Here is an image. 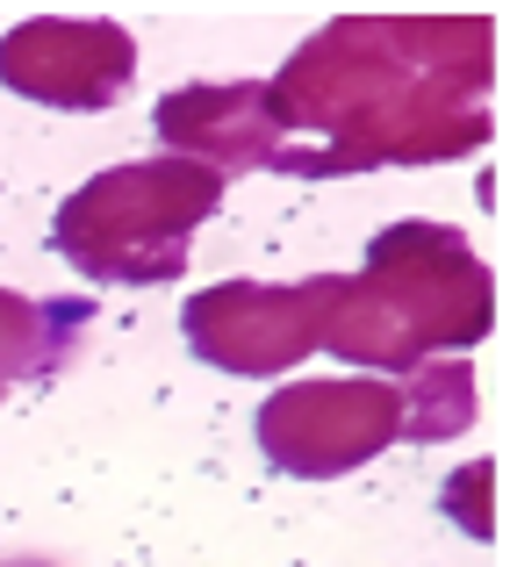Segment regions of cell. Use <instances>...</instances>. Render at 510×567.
<instances>
[{
  "instance_id": "6da1fadb",
  "label": "cell",
  "mask_w": 510,
  "mask_h": 567,
  "mask_svg": "<svg viewBox=\"0 0 510 567\" xmlns=\"http://www.w3.org/2000/svg\"><path fill=\"white\" fill-rule=\"evenodd\" d=\"M489 14H332L266 80L280 123L274 173L338 181L374 166L475 158L497 130Z\"/></svg>"
},
{
  "instance_id": "7a4b0ae2",
  "label": "cell",
  "mask_w": 510,
  "mask_h": 567,
  "mask_svg": "<svg viewBox=\"0 0 510 567\" xmlns=\"http://www.w3.org/2000/svg\"><path fill=\"white\" fill-rule=\"evenodd\" d=\"M497 331V274L453 223H388L367 245L359 274L338 280L324 352L359 374H410L425 360L482 346Z\"/></svg>"
},
{
  "instance_id": "3957f363",
  "label": "cell",
  "mask_w": 510,
  "mask_h": 567,
  "mask_svg": "<svg viewBox=\"0 0 510 567\" xmlns=\"http://www.w3.org/2000/svg\"><path fill=\"white\" fill-rule=\"evenodd\" d=\"M223 208V173L194 158H137L80 181L51 216L58 259L109 288H159L187 274L194 230Z\"/></svg>"
},
{
  "instance_id": "277c9868",
  "label": "cell",
  "mask_w": 510,
  "mask_h": 567,
  "mask_svg": "<svg viewBox=\"0 0 510 567\" xmlns=\"http://www.w3.org/2000/svg\"><path fill=\"white\" fill-rule=\"evenodd\" d=\"M345 274H317V280H216V288H194L180 309V338L202 367L237 381H280L324 346V323H332Z\"/></svg>"
},
{
  "instance_id": "5b68a950",
  "label": "cell",
  "mask_w": 510,
  "mask_h": 567,
  "mask_svg": "<svg viewBox=\"0 0 510 567\" xmlns=\"http://www.w3.org/2000/svg\"><path fill=\"white\" fill-rule=\"evenodd\" d=\"M252 439H259L266 467L295 474V482H338V474L381 460L402 439V395L396 381H374V374L295 381L259 402Z\"/></svg>"
},
{
  "instance_id": "8992f818",
  "label": "cell",
  "mask_w": 510,
  "mask_h": 567,
  "mask_svg": "<svg viewBox=\"0 0 510 567\" xmlns=\"http://www.w3.org/2000/svg\"><path fill=\"white\" fill-rule=\"evenodd\" d=\"M137 80V43L109 14H29L0 37V86L37 109H115Z\"/></svg>"
},
{
  "instance_id": "52a82bcc",
  "label": "cell",
  "mask_w": 510,
  "mask_h": 567,
  "mask_svg": "<svg viewBox=\"0 0 510 567\" xmlns=\"http://www.w3.org/2000/svg\"><path fill=\"white\" fill-rule=\"evenodd\" d=\"M166 158H194L208 173H274L280 123L266 109V80H187L152 109Z\"/></svg>"
},
{
  "instance_id": "ba28073f",
  "label": "cell",
  "mask_w": 510,
  "mask_h": 567,
  "mask_svg": "<svg viewBox=\"0 0 510 567\" xmlns=\"http://www.w3.org/2000/svg\"><path fill=\"white\" fill-rule=\"evenodd\" d=\"M86 323H94V302H37V295L0 288V402L8 388L58 374Z\"/></svg>"
},
{
  "instance_id": "9c48e42d",
  "label": "cell",
  "mask_w": 510,
  "mask_h": 567,
  "mask_svg": "<svg viewBox=\"0 0 510 567\" xmlns=\"http://www.w3.org/2000/svg\"><path fill=\"white\" fill-rule=\"evenodd\" d=\"M402 439L431 445V439H460L482 416V395H475V374L460 360H425L402 374Z\"/></svg>"
},
{
  "instance_id": "30bf717a",
  "label": "cell",
  "mask_w": 510,
  "mask_h": 567,
  "mask_svg": "<svg viewBox=\"0 0 510 567\" xmlns=\"http://www.w3.org/2000/svg\"><path fill=\"white\" fill-rule=\"evenodd\" d=\"M446 517H453L468 539H497V460H475V467H453L446 474Z\"/></svg>"
},
{
  "instance_id": "8fae6325",
  "label": "cell",
  "mask_w": 510,
  "mask_h": 567,
  "mask_svg": "<svg viewBox=\"0 0 510 567\" xmlns=\"http://www.w3.org/2000/svg\"><path fill=\"white\" fill-rule=\"evenodd\" d=\"M0 567H43V560H0Z\"/></svg>"
}]
</instances>
